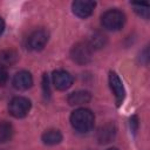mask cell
<instances>
[{
  "mask_svg": "<svg viewBox=\"0 0 150 150\" xmlns=\"http://www.w3.org/2000/svg\"><path fill=\"white\" fill-rule=\"evenodd\" d=\"M95 122V116L91 110L87 108H79L75 109L70 115V124L73 129L80 134L89 132Z\"/></svg>",
  "mask_w": 150,
  "mask_h": 150,
  "instance_id": "cell-1",
  "label": "cell"
},
{
  "mask_svg": "<svg viewBox=\"0 0 150 150\" xmlns=\"http://www.w3.org/2000/svg\"><path fill=\"white\" fill-rule=\"evenodd\" d=\"M101 23L107 30H118L125 23V15L118 9H109L101 16Z\"/></svg>",
  "mask_w": 150,
  "mask_h": 150,
  "instance_id": "cell-2",
  "label": "cell"
},
{
  "mask_svg": "<svg viewBox=\"0 0 150 150\" xmlns=\"http://www.w3.org/2000/svg\"><path fill=\"white\" fill-rule=\"evenodd\" d=\"M93 49L89 47L87 41L75 43L70 49V57L77 64H87L91 60Z\"/></svg>",
  "mask_w": 150,
  "mask_h": 150,
  "instance_id": "cell-3",
  "label": "cell"
},
{
  "mask_svg": "<svg viewBox=\"0 0 150 150\" xmlns=\"http://www.w3.org/2000/svg\"><path fill=\"white\" fill-rule=\"evenodd\" d=\"M32 108V103L28 98L23 97V96H15L11 100L9 104H8V110L9 114L15 117V118H22L25 116H27V114L29 112Z\"/></svg>",
  "mask_w": 150,
  "mask_h": 150,
  "instance_id": "cell-4",
  "label": "cell"
},
{
  "mask_svg": "<svg viewBox=\"0 0 150 150\" xmlns=\"http://www.w3.org/2000/svg\"><path fill=\"white\" fill-rule=\"evenodd\" d=\"M48 39H49V33L46 29L43 28L36 29L29 34L27 39V48L34 52L41 50L48 42Z\"/></svg>",
  "mask_w": 150,
  "mask_h": 150,
  "instance_id": "cell-5",
  "label": "cell"
},
{
  "mask_svg": "<svg viewBox=\"0 0 150 150\" xmlns=\"http://www.w3.org/2000/svg\"><path fill=\"white\" fill-rule=\"evenodd\" d=\"M96 6L95 1H89V0H76L71 4V9L73 13L81 18V19H86L88 16L91 15V13L94 12V8Z\"/></svg>",
  "mask_w": 150,
  "mask_h": 150,
  "instance_id": "cell-6",
  "label": "cell"
},
{
  "mask_svg": "<svg viewBox=\"0 0 150 150\" xmlns=\"http://www.w3.org/2000/svg\"><path fill=\"white\" fill-rule=\"evenodd\" d=\"M109 86L115 96L117 105H121V103L123 102L124 96H125V90H124V87H123V83H122L120 76L115 71L109 73Z\"/></svg>",
  "mask_w": 150,
  "mask_h": 150,
  "instance_id": "cell-7",
  "label": "cell"
},
{
  "mask_svg": "<svg viewBox=\"0 0 150 150\" xmlns=\"http://www.w3.org/2000/svg\"><path fill=\"white\" fill-rule=\"evenodd\" d=\"M53 84L59 90H67L73 84V76L66 70H56L52 75Z\"/></svg>",
  "mask_w": 150,
  "mask_h": 150,
  "instance_id": "cell-8",
  "label": "cell"
},
{
  "mask_svg": "<svg viewBox=\"0 0 150 150\" xmlns=\"http://www.w3.org/2000/svg\"><path fill=\"white\" fill-rule=\"evenodd\" d=\"M116 125L114 123H107L104 125H102L98 130H97V134H96V138L100 144H107V143H110L115 136H116Z\"/></svg>",
  "mask_w": 150,
  "mask_h": 150,
  "instance_id": "cell-9",
  "label": "cell"
},
{
  "mask_svg": "<svg viewBox=\"0 0 150 150\" xmlns=\"http://www.w3.org/2000/svg\"><path fill=\"white\" fill-rule=\"evenodd\" d=\"M12 83H13L15 89H18V90H26V89L30 88L32 84H33L32 74L29 71H26V70L18 71L14 75Z\"/></svg>",
  "mask_w": 150,
  "mask_h": 150,
  "instance_id": "cell-10",
  "label": "cell"
},
{
  "mask_svg": "<svg viewBox=\"0 0 150 150\" xmlns=\"http://www.w3.org/2000/svg\"><path fill=\"white\" fill-rule=\"evenodd\" d=\"M91 100V94L87 90H77L69 94L67 101L70 105H82Z\"/></svg>",
  "mask_w": 150,
  "mask_h": 150,
  "instance_id": "cell-11",
  "label": "cell"
},
{
  "mask_svg": "<svg viewBox=\"0 0 150 150\" xmlns=\"http://www.w3.org/2000/svg\"><path fill=\"white\" fill-rule=\"evenodd\" d=\"M87 43L89 45V47L93 50L101 49L107 43V36L101 32H94V33H91V35L87 40Z\"/></svg>",
  "mask_w": 150,
  "mask_h": 150,
  "instance_id": "cell-12",
  "label": "cell"
},
{
  "mask_svg": "<svg viewBox=\"0 0 150 150\" xmlns=\"http://www.w3.org/2000/svg\"><path fill=\"white\" fill-rule=\"evenodd\" d=\"M41 139L47 145H55L62 141V134L57 129H49L42 134Z\"/></svg>",
  "mask_w": 150,
  "mask_h": 150,
  "instance_id": "cell-13",
  "label": "cell"
},
{
  "mask_svg": "<svg viewBox=\"0 0 150 150\" xmlns=\"http://www.w3.org/2000/svg\"><path fill=\"white\" fill-rule=\"evenodd\" d=\"M19 60V55L13 49H6L0 52V66L1 67H11Z\"/></svg>",
  "mask_w": 150,
  "mask_h": 150,
  "instance_id": "cell-14",
  "label": "cell"
},
{
  "mask_svg": "<svg viewBox=\"0 0 150 150\" xmlns=\"http://www.w3.org/2000/svg\"><path fill=\"white\" fill-rule=\"evenodd\" d=\"M13 127L9 122L0 121V143L9 141L13 136Z\"/></svg>",
  "mask_w": 150,
  "mask_h": 150,
  "instance_id": "cell-15",
  "label": "cell"
},
{
  "mask_svg": "<svg viewBox=\"0 0 150 150\" xmlns=\"http://www.w3.org/2000/svg\"><path fill=\"white\" fill-rule=\"evenodd\" d=\"M132 6L135 8V12L144 18V19H149V14H150V7L148 4H143V2H132Z\"/></svg>",
  "mask_w": 150,
  "mask_h": 150,
  "instance_id": "cell-16",
  "label": "cell"
},
{
  "mask_svg": "<svg viewBox=\"0 0 150 150\" xmlns=\"http://www.w3.org/2000/svg\"><path fill=\"white\" fill-rule=\"evenodd\" d=\"M129 124H130L131 131H132L134 134H136L137 130H138V125H139V123H138V117H137V116H132V117L129 120Z\"/></svg>",
  "mask_w": 150,
  "mask_h": 150,
  "instance_id": "cell-17",
  "label": "cell"
},
{
  "mask_svg": "<svg viewBox=\"0 0 150 150\" xmlns=\"http://www.w3.org/2000/svg\"><path fill=\"white\" fill-rule=\"evenodd\" d=\"M8 80V73L5 67L0 66V86H5Z\"/></svg>",
  "mask_w": 150,
  "mask_h": 150,
  "instance_id": "cell-18",
  "label": "cell"
},
{
  "mask_svg": "<svg viewBox=\"0 0 150 150\" xmlns=\"http://www.w3.org/2000/svg\"><path fill=\"white\" fill-rule=\"evenodd\" d=\"M42 87H43V94L47 96L50 94L49 91V80H48V76L47 74L43 75V80H42Z\"/></svg>",
  "mask_w": 150,
  "mask_h": 150,
  "instance_id": "cell-19",
  "label": "cell"
},
{
  "mask_svg": "<svg viewBox=\"0 0 150 150\" xmlns=\"http://www.w3.org/2000/svg\"><path fill=\"white\" fill-rule=\"evenodd\" d=\"M4 32H5V21H4V19L0 16V36L2 35Z\"/></svg>",
  "mask_w": 150,
  "mask_h": 150,
  "instance_id": "cell-20",
  "label": "cell"
},
{
  "mask_svg": "<svg viewBox=\"0 0 150 150\" xmlns=\"http://www.w3.org/2000/svg\"><path fill=\"white\" fill-rule=\"evenodd\" d=\"M107 150H118L117 148H109V149H107Z\"/></svg>",
  "mask_w": 150,
  "mask_h": 150,
  "instance_id": "cell-21",
  "label": "cell"
}]
</instances>
